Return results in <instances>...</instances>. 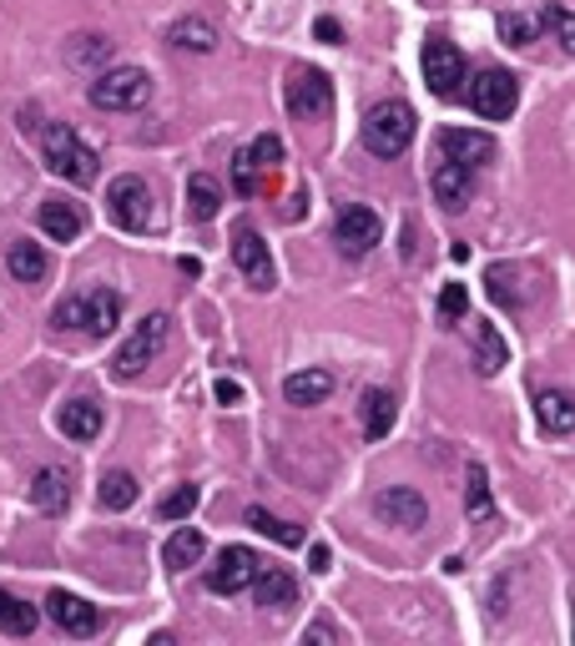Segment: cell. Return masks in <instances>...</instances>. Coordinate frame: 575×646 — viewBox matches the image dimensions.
I'll list each match as a JSON object with an SVG mask.
<instances>
[{
  "label": "cell",
  "instance_id": "obj_1",
  "mask_svg": "<svg viewBox=\"0 0 575 646\" xmlns=\"http://www.w3.org/2000/svg\"><path fill=\"white\" fill-rule=\"evenodd\" d=\"M41 162H46L61 182H72V187H91V182H96V162H101V157H96L91 142H82V132H76V127L51 121V127H41Z\"/></svg>",
  "mask_w": 575,
  "mask_h": 646
},
{
  "label": "cell",
  "instance_id": "obj_2",
  "mask_svg": "<svg viewBox=\"0 0 575 646\" xmlns=\"http://www.w3.org/2000/svg\"><path fill=\"white\" fill-rule=\"evenodd\" d=\"M51 323L56 329H76L86 338H107L117 334L121 323V293L117 288H91V293H72L51 309Z\"/></svg>",
  "mask_w": 575,
  "mask_h": 646
},
{
  "label": "cell",
  "instance_id": "obj_3",
  "mask_svg": "<svg viewBox=\"0 0 575 646\" xmlns=\"http://www.w3.org/2000/svg\"><path fill=\"white\" fill-rule=\"evenodd\" d=\"M414 132H420V117H414L409 101H379V107H369V117H364V127H359L364 147H369L373 157H383V162H389V157H404Z\"/></svg>",
  "mask_w": 575,
  "mask_h": 646
},
{
  "label": "cell",
  "instance_id": "obj_4",
  "mask_svg": "<svg viewBox=\"0 0 575 646\" xmlns=\"http://www.w3.org/2000/svg\"><path fill=\"white\" fill-rule=\"evenodd\" d=\"M86 101L96 111H142L152 101V76L142 66H107L86 86Z\"/></svg>",
  "mask_w": 575,
  "mask_h": 646
},
{
  "label": "cell",
  "instance_id": "obj_5",
  "mask_svg": "<svg viewBox=\"0 0 575 646\" xmlns=\"http://www.w3.org/2000/svg\"><path fill=\"white\" fill-rule=\"evenodd\" d=\"M107 213L121 233H147L152 228V187L137 172H121L107 187Z\"/></svg>",
  "mask_w": 575,
  "mask_h": 646
},
{
  "label": "cell",
  "instance_id": "obj_6",
  "mask_svg": "<svg viewBox=\"0 0 575 646\" xmlns=\"http://www.w3.org/2000/svg\"><path fill=\"white\" fill-rule=\"evenodd\" d=\"M167 334H172V319H167V313H147L142 329H137V334L117 348V359H111V374H117V379H137V374H142L147 364L162 354Z\"/></svg>",
  "mask_w": 575,
  "mask_h": 646
},
{
  "label": "cell",
  "instance_id": "obj_7",
  "mask_svg": "<svg viewBox=\"0 0 575 646\" xmlns=\"http://www.w3.org/2000/svg\"><path fill=\"white\" fill-rule=\"evenodd\" d=\"M424 82H430L434 96H444V101H455V96H465V82H469V66H465V51L455 46V41H424Z\"/></svg>",
  "mask_w": 575,
  "mask_h": 646
},
{
  "label": "cell",
  "instance_id": "obj_8",
  "mask_svg": "<svg viewBox=\"0 0 575 646\" xmlns=\"http://www.w3.org/2000/svg\"><path fill=\"white\" fill-rule=\"evenodd\" d=\"M283 101L299 121H313L334 107V82H328V72H318V66H293L283 82Z\"/></svg>",
  "mask_w": 575,
  "mask_h": 646
},
{
  "label": "cell",
  "instance_id": "obj_9",
  "mask_svg": "<svg viewBox=\"0 0 575 646\" xmlns=\"http://www.w3.org/2000/svg\"><path fill=\"white\" fill-rule=\"evenodd\" d=\"M469 107H475V117L485 121H510L520 107V82L516 72H479L475 82H469Z\"/></svg>",
  "mask_w": 575,
  "mask_h": 646
},
{
  "label": "cell",
  "instance_id": "obj_10",
  "mask_svg": "<svg viewBox=\"0 0 575 646\" xmlns=\"http://www.w3.org/2000/svg\"><path fill=\"white\" fill-rule=\"evenodd\" d=\"M334 243L348 252V258H364V252H373L383 243V223L373 207H344L334 223Z\"/></svg>",
  "mask_w": 575,
  "mask_h": 646
},
{
  "label": "cell",
  "instance_id": "obj_11",
  "mask_svg": "<svg viewBox=\"0 0 575 646\" xmlns=\"http://www.w3.org/2000/svg\"><path fill=\"white\" fill-rule=\"evenodd\" d=\"M252 575H258V556L248 546H223L217 566L207 571V591L213 596H238V591L252 586Z\"/></svg>",
  "mask_w": 575,
  "mask_h": 646
},
{
  "label": "cell",
  "instance_id": "obj_12",
  "mask_svg": "<svg viewBox=\"0 0 575 646\" xmlns=\"http://www.w3.org/2000/svg\"><path fill=\"white\" fill-rule=\"evenodd\" d=\"M440 152L459 168H490L495 162V137L490 132H475V127H444L440 132Z\"/></svg>",
  "mask_w": 575,
  "mask_h": 646
},
{
  "label": "cell",
  "instance_id": "obj_13",
  "mask_svg": "<svg viewBox=\"0 0 575 646\" xmlns=\"http://www.w3.org/2000/svg\"><path fill=\"white\" fill-rule=\"evenodd\" d=\"M46 616L56 622V632H66V636H96L101 632V611H96L91 601L72 596V591H51Z\"/></svg>",
  "mask_w": 575,
  "mask_h": 646
},
{
  "label": "cell",
  "instance_id": "obj_14",
  "mask_svg": "<svg viewBox=\"0 0 575 646\" xmlns=\"http://www.w3.org/2000/svg\"><path fill=\"white\" fill-rule=\"evenodd\" d=\"M232 263L242 268V278H248L252 288H273V258H268V243L258 238V233L248 228V223H242V228H232Z\"/></svg>",
  "mask_w": 575,
  "mask_h": 646
},
{
  "label": "cell",
  "instance_id": "obj_15",
  "mask_svg": "<svg viewBox=\"0 0 575 646\" xmlns=\"http://www.w3.org/2000/svg\"><path fill=\"white\" fill-rule=\"evenodd\" d=\"M430 192L444 213H459V207H469V197H475V168H459V162L440 157V168L430 172Z\"/></svg>",
  "mask_w": 575,
  "mask_h": 646
},
{
  "label": "cell",
  "instance_id": "obj_16",
  "mask_svg": "<svg viewBox=\"0 0 575 646\" xmlns=\"http://www.w3.org/2000/svg\"><path fill=\"white\" fill-rule=\"evenodd\" d=\"M373 510H379L389 526H399V530L430 526V500H424L420 491H409V485H389V491L373 500Z\"/></svg>",
  "mask_w": 575,
  "mask_h": 646
},
{
  "label": "cell",
  "instance_id": "obj_17",
  "mask_svg": "<svg viewBox=\"0 0 575 646\" xmlns=\"http://www.w3.org/2000/svg\"><path fill=\"white\" fill-rule=\"evenodd\" d=\"M31 505H36L41 515L66 510V505H72V470H61V465L36 470V480H31Z\"/></svg>",
  "mask_w": 575,
  "mask_h": 646
},
{
  "label": "cell",
  "instance_id": "obj_18",
  "mask_svg": "<svg viewBox=\"0 0 575 646\" xmlns=\"http://www.w3.org/2000/svg\"><path fill=\"white\" fill-rule=\"evenodd\" d=\"M56 424H61L66 440L91 444V440H101V405H91V399H72V405L56 409Z\"/></svg>",
  "mask_w": 575,
  "mask_h": 646
},
{
  "label": "cell",
  "instance_id": "obj_19",
  "mask_svg": "<svg viewBox=\"0 0 575 646\" xmlns=\"http://www.w3.org/2000/svg\"><path fill=\"white\" fill-rule=\"evenodd\" d=\"M535 414H540V430L555 434V440H565V434L575 430V399H571V389H540Z\"/></svg>",
  "mask_w": 575,
  "mask_h": 646
},
{
  "label": "cell",
  "instance_id": "obj_20",
  "mask_svg": "<svg viewBox=\"0 0 575 646\" xmlns=\"http://www.w3.org/2000/svg\"><path fill=\"white\" fill-rule=\"evenodd\" d=\"M248 591L258 596V606H293L299 601V581L283 566H263V561H258V575H252Z\"/></svg>",
  "mask_w": 575,
  "mask_h": 646
},
{
  "label": "cell",
  "instance_id": "obj_21",
  "mask_svg": "<svg viewBox=\"0 0 575 646\" xmlns=\"http://www.w3.org/2000/svg\"><path fill=\"white\" fill-rule=\"evenodd\" d=\"M328 395H334V374L328 369H303V374H288L283 379V399L288 405H299V409L324 405Z\"/></svg>",
  "mask_w": 575,
  "mask_h": 646
},
{
  "label": "cell",
  "instance_id": "obj_22",
  "mask_svg": "<svg viewBox=\"0 0 575 646\" xmlns=\"http://www.w3.org/2000/svg\"><path fill=\"white\" fill-rule=\"evenodd\" d=\"M510 364V348L495 323H475V374L479 379H495V374Z\"/></svg>",
  "mask_w": 575,
  "mask_h": 646
},
{
  "label": "cell",
  "instance_id": "obj_23",
  "mask_svg": "<svg viewBox=\"0 0 575 646\" xmlns=\"http://www.w3.org/2000/svg\"><path fill=\"white\" fill-rule=\"evenodd\" d=\"M36 223H41V233H46L51 243H76L82 238V228H86V217L76 213L72 203H41Z\"/></svg>",
  "mask_w": 575,
  "mask_h": 646
},
{
  "label": "cell",
  "instance_id": "obj_24",
  "mask_svg": "<svg viewBox=\"0 0 575 646\" xmlns=\"http://www.w3.org/2000/svg\"><path fill=\"white\" fill-rule=\"evenodd\" d=\"M359 409H364V434H369L373 444H379L383 434L394 430V419H399V399L389 395V389H369Z\"/></svg>",
  "mask_w": 575,
  "mask_h": 646
},
{
  "label": "cell",
  "instance_id": "obj_25",
  "mask_svg": "<svg viewBox=\"0 0 575 646\" xmlns=\"http://www.w3.org/2000/svg\"><path fill=\"white\" fill-rule=\"evenodd\" d=\"M242 520H248V530H258V536L278 540L283 551L303 546V526H293V520H278V515H273V510H263V505H248V510H242Z\"/></svg>",
  "mask_w": 575,
  "mask_h": 646
},
{
  "label": "cell",
  "instance_id": "obj_26",
  "mask_svg": "<svg viewBox=\"0 0 575 646\" xmlns=\"http://www.w3.org/2000/svg\"><path fill=\"white\" fill-rule=\"evenodd\" d=\"M6 268H11L15 283H41L51 263H46V252H41V243L21 238V243H11V248H6Z\"/></svg>",
  "mask_w": 575,
  "mask_h": 646
},
{
  "label": "cell",
  "instance_id": "obj_27",
  "mask_svg": "<svg viewBox=\"0 0 575 646\" xmlns=\"http://www.w3.org/2000/svg\"><path fill=\"white\" fill-rule=\"evenodd\" d=\"M187 207L197 223H213L217 213H223V182L207 177V172H192L187 177Z\"/></svg>",
  "mask_w": 575,
  "mask_h": 646
},
{
  "label": "cell",
  "instance_id": "obj_28",
  "mask_svg": "<svg viewBox=\"0 0 575 646\" xmlns=\"http://www.w3.org/2000/svg\"><path fill=\"white\" fill-rule=\"evenodd\" d=\"M137 495H142V485H137L132 470H111V475H101V485H96L101 510H132Z\"/></svg>",
  "mask_w": 575,
  "mask_h": 646
},
{
  "label": "cell",
  "instance_id": "obj_29",
  "mask_svg": "<svg viewBox=\"0 0 575 646\" xmlns=\"http://www.w3.org/2000/svg\"><path fill=\"white\" fill-rule=\"evenodd\" d=\"M465 515L475 520V526H485V520H495V500H490V475H485V465H469L465 470Z\"/></svg>",
  "mask_w": 575,
  "mask_h": 646
},
{
  "label": "cell",
  "instance_id": "obj_30",
  "mask_svg": "<svg viewBox=\"0 0 575 646\" xmlns=\"http://www.w3.org/2000/svg\"><path fill=\"white\" fill-rule=\"evenodd\" d=\"M217 25L213 21H203V15H182L177 25H172V46H182V51H197V56H207V51H217Z\"/></svg>",
  "mask_w": 575,
  "mask_h": 646
},
{
  "label": "cell",
  "instance_id": "obj_31",
  "mask_svg": "<svg viewBox=\"0 0 575 646\" xmlns=\"http://www.w3.org/2000/svg\"><path fill=\"white\" fill-rule=\"evenodd\" d=\"M203 551H207V540L197 536L192 526H182L177 536L162 546V561H167L172 571H192V566H203Z\"/></svg>",
  "mask_w": 575,
  "mask_h": 646
},
{
  "label": "cell",
  "instance_id": "obj_32",
  "mask_svg": "<svg viewBox=\"0 0 575 646\" xmlns=\"http://www.w3.org/2000/svg\"><path fill=\"white\" fill-rule=\"evenodd\" d=\"M535 21H540V31H551V36L561 41V51L571 56L575 51V11L571 6H565V0H545V11H540Z\"/></svg>",
  "mask_w": 575,
  "mask_h": 646
},
{
  "label": "cell",
  "instance_id": "obj_33",
  "mask_svg": "<svg viewBox=\"0 0 575 646\" xmlns=\"http://www.w3.org/2000/svg\"><path fill=\"white\" fill-rule=\"evenodd\" d=\"M36 626H41V611L31 601H15V596L0 601V632L6 636H31Z\"/></svg>",
  "mask_w": 575,
  "mask_h": 646
},
{
  "label": "cell",
  "instance_id": "obj_34",
  "mask_svg": "<svg viewBox=\"0 0 575 646\" xmlns=\"http://www.w3.org/2000/svg\"><path fill=\"white\" fill-rule=\"evenodd\" d=\"M540 36H545V31H540V21H535V15H525V11H510V15H500V41H505V46L530 51Z\"/></svg>",
  "mask_w": 575,
  "mask_h": 646
},
{
  "label": "cell",
  "instance_id": "obj_35",
  "mask_svg": "<svg viewBox=\"0 0 575 646\" xmlns=\"http://www.w3.org/2000/svg\"><path fill=\"white\" fill-rule=\"evenodd\" d=\"M485 283H490V299L495 303H505V309H520V303H525V299H520V278H516V268H505V263H495L490 268V273H485Z\"/></svg>",
  "mask_w": 575,
  "mask_h": 646
},
{
  "label": "cell",
  "instance_id": "obj_36",
  "mask_svg": "<svg viewBox=\"0 0 575 646\" xmlns=\"http://www.w3.org/2000/svg\"><path fill=\"white\" fill-rule=\"evenodd\" d=\"M111 61V41L107 36H76L72 41V66H91V72H101Z\"/></svg>",
  "mask_w": 575,
  "mask_h": 646
},
{
  "label": "cell",
  "instance_id": "obj_37",
  "mask_svg": "<svg viewBox=\"0 0 575 646\" xmlns=\"http://www.w3.org/2000/svg\"><path fill=\"white\" fill-rule=\"evenodd\" d=\"M232 187H238L242 197H258V192H263V168L248 157V147L232 157Z\"/></svg>",
  "mask_w": 575,
  "mask_h": 646
},
{
  "label": "cell",
  "instance_id": "obj_38",
  "mask_svg": "<svg viewBox=\"0 0 575 646\" xmlns=\"http://www.w3.org/2000/svg\"><path fill=\"white\" fill-rule=\"evenodd\" d=\"M197 500H203V491H197V485H182V491L162 495V505H156V515H162V520H187V515L197 510Z\"/></svg>",
  "mask_w": 575,
  "mask_h": 646
},
{
  "label": "cell",
  "instance_id": "obj_39",
  "mask_svg": "<svg viewBox=\"0 0 575 646\" xmlns=\"http://www.w3.org/2000/svg\"><path fill=\"white\" fill-rule=\"evenodd\" d=\"M465 313H469L465 283H444V288H440V319H444V323H459Z\"/></svg>",
  "mask_w": 575,
  "mask_h": 646
},
{
  "label": "cell",
  "instance_id": "obj_40",
  "mask_svg": "<svg viewBox=\"0 0 575 646\" xmlns=\"http://www.w3.org/2000/svg\"><path fill=\"white\" fill-rule=\"evenodd\" d=\"M248 157H252V162H258V168H263V172H273L278 162H283V142H278L273 132H263V137H258V142L248 147Z\"/></svg>",
  "mask_w": 575,
  "mask_h": 646
},
{
  "label": "cell",
  "instance_id": "obj_41",
  "mask_svg": "<svg viewBox=\"0 0 575 646\" xmlns=\"http://www.w3.org/2000/svg\"><path fill=\"white\" fill-rule=\"evenodd\" d=\"M313 36L328 41V46H338V41H344V25H338L334 15H318V21H313Z\"/></svg>",
  "mask_w": 575,
  "mask_h": 646
},
{
  "label": "cell",
  "instance_id": "obj_42",
  "mask_svg": "<svg viewBox=\"0 0 575 646\" xmlns=\"http://www.w3.org/2000/svg\"><path fill=\"white\" fill-rule=\"evenodd\" d=\"M213 395H217V405H242V384L217 379V384H213Z\"/></svg>",
  "mask_w": 575,
  "mask_h": 646
},
{
  "label": "cell",
  "instance_id": "obj_43",
  "mask_svg": "<svg viewBox=\"0 0 575 646\" xmlns=\"http://www.w3.org/2000/svg\"><path fill=\"white\" fill-rule=\"evenodd\" d=\"M303 642H313V646H328V642H338V632L328 622H313L308 632H303Z\"/></svg>",
  "mask_w": 575,
  "mask_h": 646
},
{
  "label": "cell",
  "instance_id": "obj_44",
  "mask_svg": "<svg viewBox=\"0 0 575 646\" xmlns=\"http://www.w3.org/2000/svg\"><path fill=\"white\" fill-rule=\"evenodd\" d=\"M308 571H328V546H308Z\"/></svg>",
  "mask_w": 575,
  "mask_h": 646
},
{
  "label": "cell",
  "instance_id": "obj_45",
  "mask_svg": "<svg viewBox=\"0 0 575 646\" xmlns=\"http://www.w3.org/2000/svg\"><path fill=\"white\" fill-rule=\"evenodd\" d=\"M0 601H6V591H0Z\"/></svg>",
  "mask_w": 575,
  "mask_h": 646
}]
</instances>
